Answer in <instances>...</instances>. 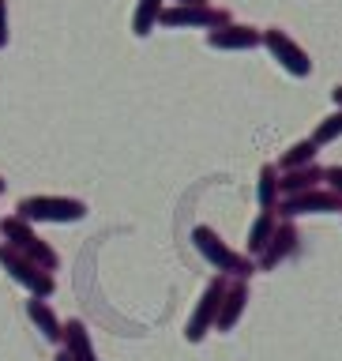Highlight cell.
Masks as SVG:
<instances>
[{"label": "cell", "instance_id": "cell-1", "mask_svg": "<svg viewBox=\"0 0 342 361\" xmlns=\"http://www.w3.org/2000/svg\"><path fill=\"white\" fill-rule=\"evenodd\" d=\"M192 245H196V252L207 259L214 271H222V275H233V279H252L256 275L252 256L233 252V248L226 245L222 237L211 230V226H196V230H192Z\"/></svg>", "mask_w": 342, "mask_h": 361}, {"label": "cell", "instance_id": "cell-2", "mask_svg": "<svg viewBox=\"0 0 342 361\" xmlns=\"http://www.w3.org/2000/svg\"><path fill=\"white\" fill-rule=\"evenodd\" d=\"M0 237L16 248V252H23L27 259H34L38 267L45 271H56L61 267V256H56V248L49 241H42L38 233H34V222L19 219V214H8V219H0Z\"/></svg>", "mask_w": 342, "mask_h": 361}, {"label": "cell", "instance_id": "cell-3", "mask_svg": "<svg viewBox=\"0 0 342 361\" xmlns=\"http://www.w3.org/2000/svg\"><path fill=\"white\" fill-rule=\"evenodd\" d=\"M19 219L27 222H83L87 219V203L72 200V196H23L16 207Z\"/></svg>", "mask_w": 342, "mask_h": 361}, {"label": "cell", "instance_id": "cell-4", "mask_svg": "<svg viewBox=\"0 0 342 361\" xmlns=\"http://www.w3.org/2000/svg\"><path fill=\"white\" fill-rule=\"evenodd\" d=\"M0 267H4L8 279H16L19 286L30 293V298H53V290H56L53 271L38 267L34 259H27L23 252H16L8 241H0Z\"/></svg>", "mask_w": 342, "mask_h": 361}, {"label": "cell", "instance_id": "cell-5", "mask_svg": "<svg viewBox=\"0 0 342 361\" xmlns=\"http://www.w3.org/2000/svg\"><path fill=\"white\" fill-rule=\"evenodd\" d=\"M162 27L169 30H185V27H200V30H219L230 23V11L226 8H214V4H173V8H162Z\"/></svg>", "mask_w": 342, "mask_h": 361}, {"label": "cell", "instance_id": "cell-6", "mask_svg": "<svg viewBox=\"0 0 342 361\" xmlns=\"http://www.w3.org/2000/svg\"><path fill=\"white\" fill-rule=\"evenodd\" d=\"M279 219H301V214H342V196H335L331 188H309L298 196H282L275 207Z\"/></svg>", "mask_w": 342, "mask_h": 361}, {"label": "cell", "instance_id": "cell-7", "mask_svg": "<svg viewBox=\"0 0 342 361\" xmlns=\"http://www.w3.org/2000/svg\"><path fill=\"white\" fill-rule=\"evenodd\" d=\"M222 293H226V279L222 275H214L207 282V290H203V298L196 305V312L188 316V324H185V338L188 343H203L207 338V331L214 327V316H219V305H222Z\"/></svg>", "mask_w": 342, "mask_h": 361}, {"label": "cell", "instance_id": "cell-8", "mask_svg": "<svg viewBox=\"0 0 342 361\" xmlns=\"http://www.w3.org/2000/svg\"><path fill=\"white\" fill-rule=\"evenodd\" d=\"M264 45H267L271 56H275V61H279L282 68H286L290 75H298V79L312 75V61H309V53H305L301 45L293 42L282 27H267V30H264Z\"/></svg>", "mask_w": 342, "mask_h": 361}, {"label": "cell", "instance_id": "cell-9", "mask_svg": "<svg viewBox=\"0 0 342 361\" xmlns=\"http://www.w3.org/2000/svg\"><path fill=\"white\" fill-rule=\"evenodd\" d=\"M298 241H301V237H298V226H293L290 219H282L279 230H275V237L267 241V248L256 256V271H275L282 259H290L293 252H298Z\"/></svg>", "mask_w": 342, "mask_h": 361}, {"label": "cell", "instance_id": "cell-10", "mask_svg": "<svg viewBox=\"0 0 342 361\" xmlns=\"http://www.w3.org/2000/svg\"><path fill=\"white\" fill-rule=\"evenodd\" d=\"M207 45L211 49H226V53L256 49V45H264V30L245 27V23H226L219 30H207Z\"/></svg>", "mask_w": 342, "mask_h": 361}, {"label": "cell", "instance_id": "cell-11", "mask_svg": "<svg viewBox=\"0 0 342 361\" xmlns=\"http://www.w3.org/2000/svg\"><path fill=\"white\" fill-rule=\"evenodd\" d=\"M248 309V279H237L233 286H226L222 293V305H219V316H214V331H233L237 320L245 316Z\"/></svg>", "mask_w": 342, "mask_h": 361}, {"label": "cell", "instance_id": "cell-12", "mask_svg": "<svg viewBox=\"0 0 342 361\" xmlns=\"http://www.w3.org/2000/svg\"><path fill=\"white\" fill-rule=\"evenodd\" d=\"M324 185V166H298V169H282L279 173V192L282 196H298V192H309V188H320Z\"/></svg>", "mask_w": 342, "mask_h": 361}, {"label": "cell", "instance_id": "cell-13", "mask_svg": "<svg viewBox=\"0 0 342 361\" xmlns=\"http://www.w3.org/2000/svg\"><path fill=\"white\" fill-rule=\"evenodd\" d=\"M61 343H64V354L72 357V361H98L94 343H90V331H87L83 320H68Z\"/></svg>", "mask_w": 342, "mask_h": 361}, {"label": "cell", "instance_id": "cell-14", "mask_svg": "<svg viewBox=\"0 0 342 361\" xmlns=\"http://www.w3.org/2000/svg\"><path fill=\"white\" fill-rule=\"evenodd\" d=\"M27 320L38 327V331L49 338V343H61V335H64V320L49 309V301L45 298H30L27 301Z\"/></svg>", "mask_w": 342, "mask_h": 361}, {"label": "cell", "instance_id": "cell-15", "mask_svg": "<svg viewBox=\"0 0 342 361\" xmlns=\"http://www.w3.org/2000/svg\"><path fill=\"white\" fill-rule=\"evenodd\" d=\"M279 200H282V192H279V166H275V162H267V166H259L256 203H259V211H275V207H279Z\"/></svg>", "mask_w": 342, "mask_h": 361}, {"label": "cell", "instance_id": "cell-16", "mask_svg": "<svg viewBox=\"0 0 342 361\" xmlns=\"http://www.w3.org/2000/svg\"><path fill=\"white\" fill-rule=\"evenodd\" d=\"M162 8H166V0H135V11H132V34L135 38H151V30L158 27V19H162Z\"/></svg>", "mask_w": 342, "mask_h": 361}, {"label": "cell", "instance_id": "cell-17", "mask_svg": "<svg viewBox=\"0 0 342 361\" xmlns=\"http://www.w3.org/2000/svg\"><path fill=\"white\" fill-rule=\"evenodd\" d=\"M275 230H279V214L275 211H259L256 214V222H252V230H248V256H259L267 248V241L275 237Z\"/></svg>", "mask_w": 342, "mask_h": 361}, {"label": "cell", "instance_id": "cell-18", "mask_svg": "<svg viewBox=\"0 0 342 361\" xmlns=\"http://www.w3.org/2000/svg\"><path fill=\"white\" fill-rule=\"evenodd\" d=\"M316 151H320V147H316L312 140H301V143H293L290 147V151L286 154H282L279 158V173H282V169H298V166H309V162H316Z\"/></svg>", "mask_w": 342, "mask_h": 361}, {"label": "cell", "instance_id": "cell-19", "mask_svg": "<svg viewBox=\"0 0 342 361\" xmlns=\"http://www.w3.org/2000/svg\"><path fill=\"white\" fill-rule=\"evenodd\" d=\"M338 135H342V109L331 113V117H324L320 124H316V132L309 135V140H312L316 147H327V143H335Z\"/></svg>", "mask_w": 342, "mask_h": 361}, {"label": "cell", "instance_id": "cell-20", "mask_svg": "<svg viewBox=\"0 0 342 361\" xmlns=\"http://www.w3.org/2000/svg\"><path fill=\"white\" fill-rule=\"evenodd\" d=\"M324 188H331L335 196H342V166H327L324 169Z\"/></svg>", "mask_w": 342, "mask_h": 361}, {"label": "cell", "instance_id": "cell-21", "mask_svg": "<svg viewBox=\"0 0 342 361\" xmlns=\"http://www.w3.org/2000/svg\"><path fill=\"white\" fill-rule=\"evenodd\" d=\"M11 42V19H8V0H0V49Z\"/></svg>", "mask_w": 342, "mask_h": 361}, {"label": "cell", "instance_id": "cell-22", "mask_svg": "<svg viewBox=\"0 0 342 361\" xmlns=\"http://www.w3.org/2000/svg\"><path fill=\"white\" fill-rule=\"evenodd\" d=\"M331 98H335V106L342 109V87H335V90H331Z\"/></svg>", "mask_w": 342, "mask_h": 361}, {"label": "cell", "instance_id": "cell-23", "mask_svg": "<svg viewBox=\"0 0 342 361\" xmlns=\"http://www.w3.org/2000/svg\"><path fill=\"white\" fill-rule=\"evenodd\" d=\"M173 4H211V0H173Z\"/></svg>", "mask_w": 342, "mask_h": 361}, {"label": "cell", "instance_id": "cell-24", "mask_svg": "<svg viewBox=\"0 0 342 361\" xmlns=\"http://www.w3.org/2000/svg\"><path fill=\"white\" fill-rule=\"evenodd\" d=\"M53 361H72V357H68V354H64V350H61V354H56Z\"/></svg>", "mask_w": 342, "mask_h": 361}, {"label": "cell", "instance_id": "cell-25", "mask_svg": "<svg viewBox=\"0 0 342 361\" xmlns=\"http://www.w3.org/2000/svg\"><path fill=\"white\" fill-rule=\"evenodd\" d=\"M4 188H8V180H4V177H0V196H4Z\"/></svg>", "mask_w": 342, "mask_h": 361}]
</instances>
